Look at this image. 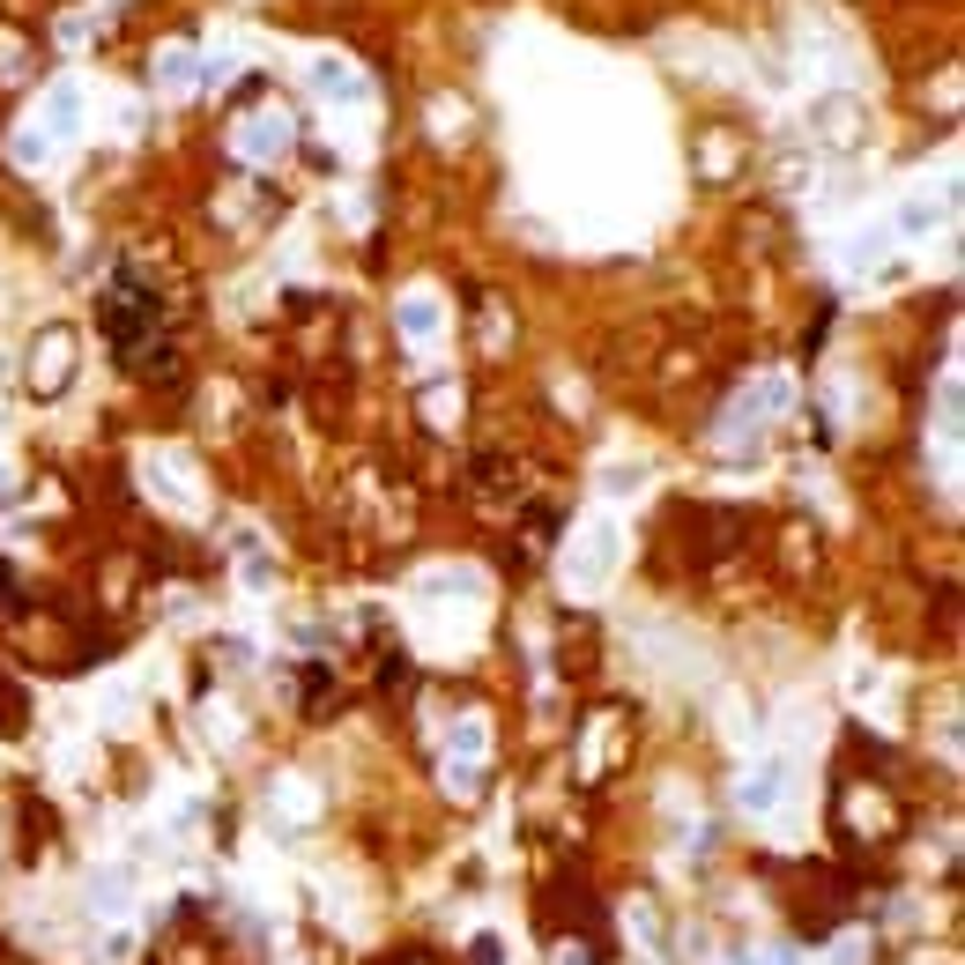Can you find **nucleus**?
<instances>
[{
    "label": "nucleus",
    "instance_id": "f257e3e1",
    "mask_svg": "<svg viewBox=\"0 0 965 965\" xmlns=\"http://www.w3.org/2000/svg\"><path fill=\"white\" fill-rule=\"evenodd\" d=\"M89 899H97L104 914H120V906H126V877H104V883H89Z\"/></svg>",
    "mask_w": 965,
    "mask_h": 965
},
{
    "label": "nucleus",
    "instance_id": "f03ea898",
    "mask_svg": "<svg viewBox=\"0 0 965 965\" xmlns=\"http://www.w3.org/2000/svg\"><path fill=\"white\" fill-rule=\"evenodd\" d=\"M386 965H438L431 951H401V958H386Z\"/></svg>",
    "mask_w": 965,
    "mask_h": 965
}]
</instances>
